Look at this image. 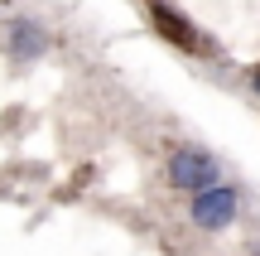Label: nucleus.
<instances>
[{
  "instance_id": "f257e3e1",
  "label": "nucleus",
  "mask_w": 260,
  "mask_h": 256,
  "mask_svg": "<svg viewBox=\"0 0 260 256\" xmlns=\"http://www.w3.org/2000/svg\"><path fill=\"white\" fill-rule=\"evenodd\" d=\"M236 208H241V193L226 189V184H212V189L193 193L188 218H193L203 232H222V227H232V222H236Z\"/></svg>"
},
{
  "instance_id": "f03ea898",
  "label": "nucleus",
  "mask_w": 260,
  "mask_h": 256,
  "mask_svg": "<svg viewBox=\"0 0 260 256\" xmlns=\"http://www.w3.org/2000/svg\"><path fill=\"white\" fill-rule=\"evenodd\" d=\"M169 184L188 193H203L217 184V160L207 150H174L169 155Z\"/></svg>"
},
{
  "instance_id": "7ed1b4c3",
  "label": "nucleus",
  "mask_w": 260,
  "mask_h": 256,
  "mask_svg": "<svg viewBox=\"0 0 260 256\" xmlns=\"http://www.w3.org/2000/svg\"><path fill=\"white\" fill-rule=\"evenodd\" d=\"M0 39H5V48L15 58H24V63H29V58H39V53H48V29L39 24V19H24V15L10 19Z\"/></svg>"
},
{
  "instance_id": "20e7f679",
  "label": "nucleus",
  "mask_w": 260,
  "mask_h": 256,
  "mask_svg": "<svg viewBox=\"0 0 260 256\" xmlns=\"http://www.w3.org/2000/svg\"><path fill=\"white\" fill-rule=\"evenodd\" d=\"M154 24L164 29V39H169V44L188 48V53H203V48H212V44H207V39L193 29V19H183L174 5H169V0H154Z\"/></svg>"
},
{
  "instance_id": "39448f33",
  "label": "nucleus",
  "mask_w": 260,
  "mask_h": 256,
  "mask_svg": "<svg viewBox=\"0 0 260 256\" xmlns=\"http://www.w3.org/2000/svg\"><path fill=\"white\" fill-rule=\"evenodd\" d=\"M251 87H255V92H260V68H255V73H251Z\"/></svg>"
}]
</instances>
